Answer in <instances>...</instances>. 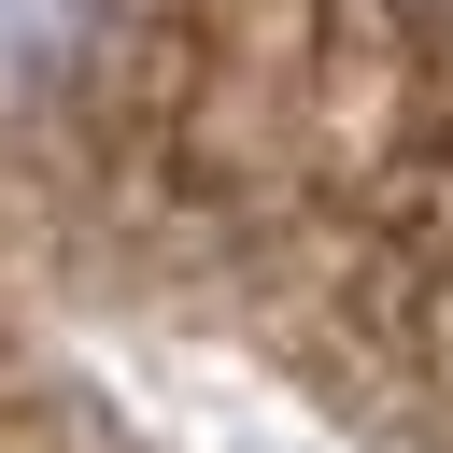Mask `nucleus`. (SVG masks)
I'll list each match as a JSON object with an SVG mask.
<instances>
[{"mask_svg":"<svg viewBox=\"0 0 453 453\" xmlns=\"http://www.w3.org/2000/svg\"><path fill=\"white\" fill-rule=\"evenodd\" d=\"M85 28H99V0H0V85H57L85 57Z\"/></svg>","mask_w":453,"mask_h":453,"instance_id":"f257e3e1","label":"nucleus"}]
</instances>
